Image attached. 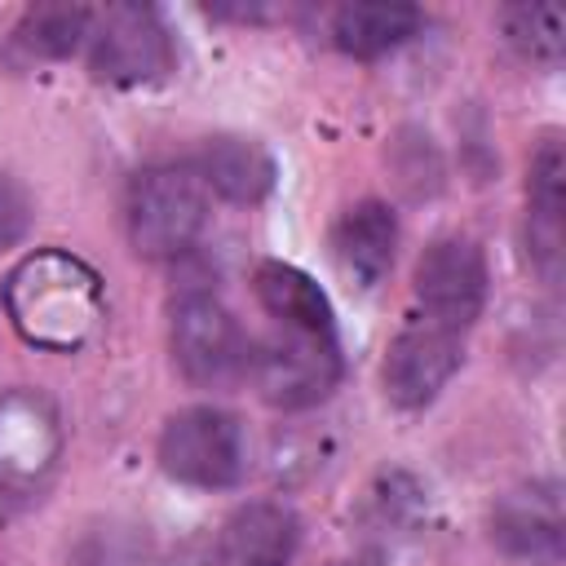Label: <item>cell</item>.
Wrapping results in <instances>:
<instances>
[{"mask_svg":"<svg viewBox=\"0 0 566 566\" xmlns=\"http://www.w3.org/2000/svg\"><path fill=\"white\" fill-rule=\"evenodd\" d=\"M124 221L137 256H150V261L181 256L208 221L203 181L190 168H172V164L142 168L128 186Z\"/></svg>","mask_w":566,"mask_h":566,"instance_id":"cell-2","label":"cell"},{"mask_svg":"<svg viewBox=\"0 0 566 566\" xmlns=\"http://www.w3.org/2000/svg\"><path fill=\"white\" fill-rule=\"evenodd\" d=\"M332 252L336 265L349 283H358L363 292H371L389 270H394V252H398V221L394 208L380 199H358L340 212L336 230H332Z\"/></svg>","mask_w":566,"mask_h":566,"instance_id":"cell-11","label":"cell"},{"mask_svg":"<svg viewBox=\"0 0 566 566\" xmlns=\"http://www.w3.org/2000/svg\"><path fill=\"white\" fill-rule=\"evenodd\" d=\"M252 287H256V301L265 305V314L279 318L287 332H310V336L336 332L332 301L305 270H296L287 261H261L252 274Z\"/></svg>","mask_w":566,"mask_h":566,"instance_id":"cell-12","label":"cell"},{"mask_svg":"<svg viewBox=\"0 0 566 566\" xmlns=\"http://www.w3.org/2000/svg\"><path fill=\"white\" fill-rule=\"evenodd\" d=\"M416 301L424 305V323L447 332L469 327L486 305V261L473 239L447 234L433 239L416 261Z\"/></svg>","mask_w":566,"mask_h":566,"instance_id":"cell-7","label":"cell"},{"mask_svg":"<svg viewBox=\"0 0 566 566\" xmlns=\"http://www.w3.org/2000/svg\"><path fill=\"white\" fill-rule=\"evenodd\" d=\"M491 539L531 566H557L566 522H562V486L557 482H526L500 495L491 509Z\"/></svg>","mask_w":566,"mask_h":566,"instance_id":"cell-9","label":"cell"},{"mask_svg":"<svg viewBox=\"0 0 566 566\" xmlns=\"http://www.w3.org/2000/svg\"><path fill=\"white\" fill-rule=\"evenodd\" d=\"M301 522L287 504L252 500L239 504L217 535V566H292Z\"/></svg>","mask_w":566,"mask_h":566,"instance_id":"cell-10","label":"cell"},{"mask_svg":"<svg viewBox=\"0 0 566 566\" xmlns=\"http://www.w3.org/2000/svg\"><path fill=\"white\" fill-rule=\"evenodd\" d=\"M252 389L279 411H305L323 402L340 380V354L332 336L310 332H274L248 349Z\"/></svg>","mask_w":566,"mask_h":566,"instance_id":"cell-3","label":"cell"},{"mask_svg":"<svg viewBox=\"0 0 566 566\" xmlns=\"http://www.w3.org/2000/svg\"><path fill=\"white\" fill-rule=\"evenodd\" d=\"M159 464L186 486H230L243 473V429L221 407H186L159 433Z\"/></svg>","mask_w":566,"mask_h":566,"instance_id":"cell-4","label":"cell"},{"mask_svg":"<svg viewBox=\"0 0 566 566\" xmlns=\"http://www.w3.org/2000/svg\"><path fill=\"white\" fill-rule=\"evenodd\" d=\"M336 566H385V557H380L376 548H367V553H354V557H340Z\"/></svg>","mask_w":566,"mask_h":566,"instance_id":"cell-20","label":"cell"},{"mask_svg":"<svg viewBox=\"0 0 566 566\" xmlns=\"http://www.w3.org/2000/svg\"><path fill=\"white\" fill-rule=\"evenodd\" d=\"M57 455L53 411L40 398L9 394L0 402V473L9 482H31Z\"/></svg>","mask_w":566,"mask_h":566,"instance_id":"cell-14","label":"cell"},{"mask_svg":"<svg viewBox=\"0 0 566 566\" xmlns=\"http://www.w3.org/2000/svg\"><path fill=\"white\" fill-rule=\"evenodd\" d=\"M500 27L526 62L553 66L566 53V13L557 4H513L500 13Z\"/></svg>","mask_w":566,"mask_h":566,"instance_id":"cell-17","label":"cell"},{"mask_svg":"<svg viewBox=\"0 0 566 566\" xmlns=\"http://www.w3.org/2000/svg\"><path fill=\"white\" fill-rule=\"evenodd\" d=\"M9 314L27 340L71 349L102 318L97 274L66 252H35L9 274Z\"/></svg>","mask_w":566,"mask_h":566,"instance_id":"cell-1","label":"cell"},{"mask_svg":"<svg viewBox=\"0 0 566 566\" xmlns=\"http://www.w3.org/2000/svg\"><path fill=\"white\" fill-rule=\"evenodd\" d=\"M88 66L106 84H150L172 71V40L155 9L111 4L93 13L88 27Z\"/></svg>","mask_w":566,"mask_h":566,"instance_id":"cell-5","label":"cell"},{"mask_svg":"<svg viewBox=\"0 0 566 566\" xmlns=\"http://www.w3.org/2000/svg\"><path fill=\"white\" fill-rule=\"evenodd\" d=\"M526 195H531V248L539 256L544 274H557L562 261V208H566V155L562 137H544L526 168Z\"/></svg>","mask_w":566,"mask_h":566,"instance_id":"cell-13","label":"cell"},{"mask_svg":"<svg viewBox=\"0 0 566 566\" xmlns=\"http://www.w3.org/2000/svg\"><path fill=\"white\" fill-rule=\"evenodd\" d=\"M455 367H460L455 332H447L438 323H411L389 340V354L380 367L385 398L402 411H420L447 389Z\"/></svg>","mask_w":566,"mask_h":566,"instance_id":"cell-8","label":"cell"},{"mask_svg":"<svg viewBox=\"0 0 566 566\" xmlns=\"http://www.w3.org/2000/svg\"><path fill=\"white\" fill-rule=\"evenodd\" d=\"M27 230H31V199L9 172H0V248L18 243Z\"/></svg>","mask_w":566,"mask_h":566,"instance_id":"cell-19","label":"cell"},{"mask_svg":"<svg viewBox=\"0 0 566 566\" xmlns=\"http://www.w3.org/2000/svg\"><path fill=\"white\" fill-rule=\"evenodd\" d=\"M203 186H212L226 203H261L274 186V159L252 137H212L199 155Z\"/></svg>","mask_w":566,"mask_h":566,"instance_id":"cell-15","label":"cell"},{"mask_svg":"<svg viewBox=\"0 0 566 566\" xmlns=\"http://www.w3.org/2000/svg\"><path fill=\"white\" fill-rule=\"evenodd\" d=\"M248 340L212 292H186L172 305V358L186 380L221 389L248 371Z\"/></svg>","mask_w":566,"mask_h":566,"instance_id":"cell-6","label":"cell"},{"mask_svg":"<svg viewBox=\"0 0 566 566\" xmlns=\"http://www.w3.org/2000/svg\"><path fill=\"white\" fill-rule=\"evenodd\" d=\"M93 13L80 4H35L18 22V40L40 57H66L80 44H88Z\"/></svg>","mask_w":566,"mask_h":566,"instance_id":"cell-18","label":"cell"},{"mask_svg":"<svg viewBox=\"0 0 566 566\" xmlns=\"http://www.w3.org/2000/svg\"><path fill=\"white\" fill-rule=\"evenodd\" d=\"M332 44L349 57H380L398 44H407L420 31V9L416 4H385V0H363V4H340L332 13Z\"/></svg>","mask_w":566,"mask_h":566,"instance_id":"cell-16","label":"cell"}]
</instances>
